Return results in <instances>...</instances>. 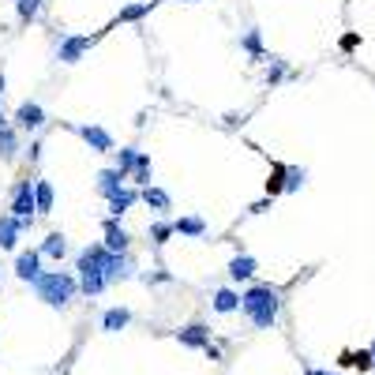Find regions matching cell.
Masks as SVG:
<instances>
[{"mask_svg":"<svg viewBox=\"0 0 375 375\" xmlns=\"http://www.w3.org/2000/svg\"><path fill=\"white\" fill-rule=\"evenodd\" d=\"M105 256H109V248L105 244H90L79 251L75 259V271H79V293H87V297H98L105 289Z\"/></svg>","mask_w":375,"mask_h":375,"instance_id":"3","label":"cell"},{"mask_svg":"<svg viewBox=\"0 0 375 375\" xmlns=\"http://www.w3.org/2000/svg\"><path fill=\"white\" fill-rule=\"evenodd\" d=\"M72 131L90 146L94 154H109V151H116V146H113V136H109V131H105L102 124H72Z\"/></svg>","mask_w":375,"mask_h":375,"instance_id":"4","label":"cell"},{"mask_svg":"<svg viewBox=\"0 0 375 375\" xmlns=\"http://www.w3.org/2000/svg\"><path fill=\"white\" fill-rule=\"evenodd\" d=\"M188 4H195V0H188Z\"/></svg>","mask_w":375,"mask_h":375,"instance_id":"39","label":"cell"},{"mask_svg":"<svg viewBox=\"0 0 375 375\" xmlns=\"http://www.w3.org/2000/svg\"><path fill=\"white\" fill-rule=\"evenodd\" d=\"M308 180V173L304 169H286V180H281V192H300Z\"/></svg>","mask_w":375,"mask_h":375,"instance_id":"29","label":"cell"},{"mask_svg":"<svg viewBox=\"0 0 375 375\" xmlns=\"http://www.w3.org/2000/svg\"><path fill=\"white\" fill-rule=\"evenodd\" d=\"M94 42H98V38H90V34L64 38L60 49H57V60H60V64H79V60H83V53H87V49H94Z\"/></svg>","mask_w":375,"mask_h":375,"instance_id":"6","label":"cell"},{"mask_svg":"<svg viewBox=\"0 0 375 375\" xmlns=\"http://www.w3.org/2000/svg\"><path fill=\"white\" fill-rule=\"evenodd\" d=\"M139 203V192L136 188H124V192H116L113 199H109V218H124V214Z\"/></svg>","mask_w":375,"mask_h":375,"instance_id":"14","label":"cell"},{"mask_svg":"<svg viewBox=\"0 0 375 375\" xmlns=\"http://www.w3.org/2000/svg\"><path fill=\"white\" fill-rule=\"evenodd\" d=\"M256 271H259V263L251 259V256H244V251H240V256L229 263V278L233 281H251V278H256Z\"/></svg>","mask_w":375,"mask_h":375,"instance_id":"15","label":"cell"},{"mask_svg":"<svg viewBox=\"0 0 375 375\" xmlns=\"http://www.w3.org/2000/svg\"><path fill=\"white\" fill-rule=\"evenodd\" d=\"M371 368H375V353H371Z\"/></svg>","mask_w":375,"mask_h":375,"instance_id":"38","label":"cell"},{"mask_svg":"<svg viewBox=\"0 0 375 375\" xmlns=\"http://www.w3.org/2000/svg\"><path fill=\"white\" fill-rule=\"evenodd\" d=\"M38 251H42L45 259H57V263H60L64 256H68V240H64L60 233H49V237L42 240V248H38Z\"/></svg>","mask_w":375,"mask_h":375,"instance_id":"16","label":"cell"},{"mask_svg":"<svg viewBox=\"0 0 375 375\" xmlns=\"http://www.w3.org/2000/svg\"><path fill=\"white\" fill-rule=\"evenodd\" d=\"M124 188H128V177H124L116 165L98 173V195H102V199H113L116 192H124Z\"/></svg>","mask_w":375,"mask_h":375,"instance_id":"9","label":"cell"},{"mask_svg":"<svg viewBox=\"0 0 375 375\" xmlns=\"http://www.w3.org/2000/svg\"><path fill=\"white\" fill-rule=\"evenodd\" d=\"M136 278V263H131L128 251H109L105 256V286H113V281H128Z\"/></svg>","mask_w":375,"mask_h":375,"instance_id":"5","label":"cell"},{"mask_svg":"<svg viewBox=\"0 0 375 375\" xmlns=\"http://www.w3.org/2000/svg\"><path fill=\"white\" fill-rule=\"evenodd\" d=\"M31 286L38 293V300H45L49 308H68L79 293V281L68 271H45V274H38Z\"/></svg>","mask_w":375,"mask_h":375,"instance_id":"2","label":"cell"},{"mask_svg":"<svg viewBox=\"0 0 375 375\" xmlns=\"http://www.w3.org/2000/svg\"><path fill=\"white\" fill-rule=\"evenodd\" d=\"M151 173H154V169H151V158L139 151V162H136V169L128 173V180H131V184H139V188H146V184H151Z\"/></svg>","mask_w":375,"mask_h":375,"instance_id":"23","label":"cell"},{"mask_svg":"<svg viewBox=\"0 0 375 375\" xmlns=\"http://www.w3.org/2000/svg\"><path fill=\"white\" fill-rule=\"evenodd\" d=\"M16 151H19V136H16V128H0V158H4V162H11V158H16Z\"/></svg>","mask_w":375,"mask_h":375,"instance_id":"22","label":"cell"},{"mask_svg":"<svg viewBox=\"0 0 375 375\" xmlns=\"http://www.w3.org/2000/svg\"><path fill=\"white\" fill-rule=\"evenodd\" d=\"M136 162H139V146H120V151H116V169L124 173V177L136 169Z\"/></svg>","mask_w":375,"mask_h":375,"instance_id":"24","label":"cell"},{"mask_svg":"<svg viewBox=\"0 0 375 375\" xmlns=\"http://www.w3.org/2000/svg\"><path fill=\"white\" fill-rule=\"evenodd\" d=\"M240 312L251 319L256 330H271L281 312V293L274 286H251L248 293H240Z\"/></svg>","mask_w":375,"mask_h":375,"instance_id":"1","label":"cell"},{"mask_svg":"<svg viewBox=\"0 0 375 375\" xmlns=\"http://www.w3.org/2000/svg\"><path fill=\"white\" fill-rule=\"evenodd\" d=\"M169 237H173V222H154V225H151V240H154V248H165V244H169Z\"/></svg>","mask_w":375,"mask_h":375,"instance_id":"27","label":"cell"},{"mask_svg":"<svg viewBox=\"0 0 375 375\" xmlns=\"http://www.w3.org/2000/svg\"><path fill=\"white\" fill-rule=\"evenodd\" d=\"M19 233H23V222L16 218V214H4L0 218V251H11L19 244Z\"/></svg>","mask_w":375,"mask_h":375,"instance_id":"12","label":"cell"},{"mask_svg":"<svg viewBox=\"0 0 375 375\" xmlns=\"http://www.w3.org/2000/svg\"><path fill=\"white\" fill-rule=\"evenodd\" d=\"M102 229H105V240H102L105 248H109V251H128L131 237H128L124 229H120V218H109V222L102 225Z\"/></svg>","mask_w":375,"mask_h":375,"instance_id":"13","label":"cell"},{"mask_svg":"<svg viewBox=\"0 0 375 375\" xmlns=\"http://www.w3.org/2000/svg\"><path fill=\"white\" fill-rule=\"evenodd\" d=\"M16 218H34V180H19L11 188V210Z\"/></svg>","mask_w":375,"mask_h":375,"instance_id":"7","label":"cell"},{"mask_svg":"<svg viewBox=\"0 0 375 375\" xmlns=\"http://www.w3.org/2000/svg\"><path fill=\"white\" fill-rule=\"evenodd\" d=\"M173 233H180V237H207V222L195 218V214H188V218L173 222Z\"/></svg>","mask_w":375,"mask_h":375,"instance_id":"17","label":"cell"},{"mask_svg":"<svg viewBox=\"0 0 375 375\" xmlns=\"http://www.w3.org/2000/svg\"><path fill=\"white\" fill-rule=\"evenodd\" d=\"M240 49L248 53V57H256V60H263V34L259 31H248L244 38H240Z\"/></svg>","mask_w":375,"mask_h":375,"instance_id":"25","label":"cell"},{"mask_svg":"<svg viewBox=\"0 0 375 375\" xmlns=\"http://www.w3.org/2000/svg\"><path fill=\"white\" fill-rule=\"evenodd\" d=\"M281 180H286V165H274V173H271V180H266V192H271V199L281 192Z\"/></svg>","mask_w":375,"mask_h":375,"instance_id":"30","label":"cell"},{"mask_svg":"<svg viewBox=\"0 0 375 375\" xmlns=\"http://www.w3.org/2000/svg\"><path fill=\"white\" fill-rule=\"evenodd\" d=\"M4 87H8V79H4V72H0V98H4Z\"/></svg>","mask_w":375,"mask_h":375,"instance_id":"35","label":"cell"},{"mask_svg":"<svg viewBox=\"0 0 375 375\" xmlns=\"http://www.w3.org/2000/svg\"><path fill=\"white\" fill-rule=\"evenodd\" d=\"M368 353H375V342H371V349H368Z\"/></svg>","mask_w":375,"mask_h":375,"instance_id":"37","label":"cell"},{"mask_svg":"<svg viewBox=\"0 0 375 375\" xmlns=\"http://www.w3.org/2000/svg\"><path fill=\"white\" fill-rule=\"evenodd\" d=\"M26 154H31V162H38V158H42V143H31V151H26Z\"/></svg>","mask_w":375,"mask_h":375,"instance_id":"33","label":"cell"},{"mask_svg":"<svg viewBox=\"0 0 375 375\" xmlns=\"http://www.w3.org/2000/svg\"><path fill=\"white\" fill-rule=\"evenodd\" d=\"M143 281L146 286H162V281H173V274L169 271H154V274H143Z\"/></svg>","mask_w":375,"mask_h":375,"instance_id":"32","label":"cell"},{"mask_svg":"<svg viewBox=\"0 0 375 375\" xmlns=\"http://www.w3.org/2000/svg\"><path fill=\"white\" fill-rule=\"evenodd\" d=\"M131 323V312H128V308H109V312H105L102 315V327L105 330H109V334H116V330H124Z\"/></svg>","mask_w":375,"mask_h":375,"instance_id":"19","label":"cell"},{"mask_svg":"<svg viewBox=\"0 0 375 375\" xmlns=\"http://www.w3.org/2000/svg\"><path fill=\"white\" fill-rule=\"evenodd\" d=\"M158 4V0H143V4H128L124 11H120V23H136V19H143L146 11H151Z\"/></svg>","mask_w":375,"mask_h":375,"instance_id":"26","label":"cell"},{"mask_svg":"<svg viewBox=\"0 0 375 375\" xmlns=\"http://www.w3.org/2000/svg\"><path fill=\"white\" fill-rule=\"evenodd\" d=\"M16 11H19L23 23H34L38 11H42V0H16Z\"/></svg>","mask_w":375,"mask_h":375,"instance_id":"28","label":"cell"},{"mask_svg":"<svg viewBox=\"0 0 375 375\" xmlns=\"http://www.w3.org/2000/svg\"><path fill=\"white\" fill-rule=\"evenodd\" d=\"M38 274H42V251H38V248L19 251V259H16V278H19V281H34Z\"/></svg>","mask_w":375,"mask_h":375,"instance_id":"10","label":"cell"},{"mask_svg":"<svg viewBox=\"0 0 375 375\" xmlns=\"http://www.w3.org/2000/svg\"><path fill=\"white\" fill-rule=\"evenodd\" d=\"M4 124H8V116H4V113H0V128H4Z\"/></svg>","mask_w":375,"mask_h":375,"instance_id":"36","label":"cell"},{"mask_svg":"<svg viewBox=\"0 0 375 375\" xmlns=\"http://www.w3.org/2000/svg\"><path fill=\"white\" fill-rule=\"evenodd\" d=\"M237 308H240V293H233V289H218V293H214V312L229 315V312H237Z\"/></svg>","mask_w":375,"mask_h":375,"instance_id":"21","label":"cell"},{"mask_svg":"<svg viewBox=\"0 0 375 375\" xmlns=\"http://www.w3.org/2000/svg\"><path fill=\"white\" fill-rule=\"evenodd\" d=\"M304 375H334V371H323V368H308Z\"/></svg>","mask_w":375,"mask_h":375,"instance_id":"34","label":"cell"},{"mask_svg":"<svg viewBox=\"0 0 375 375\" xmlns=\"http://www.w3.org/2000/svg\"><path fill=\"white\" fill-rule=\"evenodd\" d=\"M49 210H53V184L34 180V214H49Z\"/></svg>","mask_w":375,"mask_h":375,"instance_id":"20","label":"cell"},{"mask_svg":"<svg viewBox=\"0 0 375 375\" xmlns=\"http://www.w3.org/2000/svg\"><path fill=\"white\" fill-rule=\"evenodd\" d=\"M286 75H289V68H286V60H274V64H271V68H266V83H271V87H274V83H278V79H286Z\"/></svg>","mask_w":375,"mask_h":375,"instance_id":"31","label":"cell"},{"mask_svg":"<svg viewBox=\"0 0 375 375\" xmlns=\"http://www.w3.org/2000/svg\"><path fill=\"white\" fill-rule=\"evenodd\" d=\"M177 342L188 345V349H207V345H210V330H207L203 323L180 327V330H177Z\"/></svg>","mask_w":375,"mask_h":375,"instance_id":"11","label":"cell"},{"mask_svg":"<svg viewBox=\"0 0 375 375\" xmlns=\"http://www.w3.org/2000/svg\"><path fill=\"white\" fill-rule=\"evenodd\" d=\"M139 199H143V203L151 207V210H158V214H162V210H169V195L162 192V188H154V184L139 188Z\"/></svg>","mask_w":375,"mask_h":375,"instance_id":"18","label":"cell"},{"mask_svg":"<svg viewBox=\"0 0 375 375\" xmlns=\"http://www.w3.org/2000/svg\"><path fill=\"white\" fill-rule=\"evenodd\" d=\"M16 124L23 131H38V128H45V109L38 102H23L19 109H16Z\"/></svg>","mask_w":375,"mask_h":375,"instance_id":"8","label":"cell"}]
</instances>
